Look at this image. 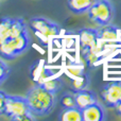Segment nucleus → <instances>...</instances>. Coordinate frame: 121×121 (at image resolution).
I'll return each instance as SVG.
<instances>
[{
	"instance_id": "nucleus-1",
	"label": "nucleus",
	"mask_w": 121,
	"mask_h": 121,
	"mask_svg": "<svg viewBox=\"0 0 121 121\" xmlns=\"http://www.w3.org/2000/svg\"><path fill=\"white\" fill-rule=\"evenodd\" d=\"M25 97L30 111L36 118L49 115L56 104V96L38 84L30 88Z\"/></svg>"
},
{
	"instance_id": "nucleus-2",
	"label": "nucleus",
	"mask_w": 121,
	"mask_h": 121,
	"mask_svg": "<svg viewBox=\"0 0 121 121\" xmlns=\"http://www.w3.org/2000/svg\"><path fill=\"white\" fill-rule=\"evenodd\" d=\"M4 116L14 121H31L36 117L31 113L26 97L8 95Z\"/></svg>"
},
{
	"instance_id": "nucleus-3",
	"label": "nucleus",
	"mask_w": 121,
	"mask_h": 121,
	"mask_svg": "<svg viewBox=\"0 0 121 121\" xmlns=\"http://www.w3.org/2000/svg\"><path fill=\"white\" fill-rule=\"evenodd\" d=\"M87 15L92 22L99 27H103L112 23L115 18L116 10L111 0H95L87 11Z\"/></svg>"
},
{
	"instance_id": "nucleus-4",
	"label": "nucleus",
	"mask_w": 121,
	"mask_h": 121,
	"mask_svg": "<svg viewBox=\"0 0 121 121\" xmlns=\"http://www.w3.org/2000/svg\"><path fill=\"white\" fill-rule=\"evenodd\" d=\"M30 27L35 33L40 34L45 38L56 36L60 33V27L57 23L45 17H33L30 20Z\"/></svg>"
},
{
	"instance_id": "nucleus-5",
	"label": "nucleus",
	"mask_w": 121,
	"mask_h": 121,
	"mask_svg": "<svg viewBox=\"0 0 121 121\" xmlns=\"http://www.w3.org/2000/svg\"><path fill=\"white\" fill-rule=\"evenodd\" d=\"M101 99L107 107L115 108L121 101V82H111L104 85L101 89Z\"/></svg>"
},
{
	"instance_id": "nucleus-6",
	"label": "nucleus",
	"mask_w": 121,
	"mask_h": 121,
	"mask_svg": "<svg viewBox=\"0 0 121 121\" xmlns=\"http://www.w3.org/2000/svg\"><path fill=\"white\" fill-rule=\"evenodd\" d=\"M79 39L80 45L83 52H86L92 47H95L98 42L99 38V30L94 29V28H83L79 31Z\"/></svg>"
},
{
	"instance_id": "nucleus-7",
	"label": "nucleus",
	"mask_w": 121,
	"mask_h": 121,
	"mask_svg": "<svg viewBox=\"0 0 121 121\" xmlns=\"http://www.w3.org/2000/svg\"><path fill=\"white\" fill-rule=\"evenodd\" d=\"M105 118H106L105 108L99 101H96L82 109L83 121H103Z\"/></svg>"
},
{
	"instance_id": "nucleus-8",
	"label": "nucleus",
	"mask_w": 121,
	"mask_h": 121,
	"mask_svg": "<svg viewBox=\"0 0 121 121\" xmlns=\"http://www.w3.org/2000/svg\"><path fill=\"white\" fill-rule=\"evenodd\" d=\"M74 95V100H75V106L79 109H83L86 106L92 104L94 102L98 101L97 95L94 90L88 89V88H84V89L74 90L73 91Z\"/></svg>"
},
{
	"instance_id": "nucleus-9",
	"label": "nucleus",
	"mask_w": 121,
	"mask_h": 121,
	"mask_svg": "<svg viewBox=\"0 0 121 121\" xmlns=\"http://www.w3.org/2000/svg\"><path fill=\"white\" fill-rule=\"evenodd\" d=\"M55 73L51 71L48 67H46L43 62H36L31 67V75L33 80L36 82V84H39L47 80L48 78L53 77Z\"/></svg>"
},
{
	"instance_id": "nucleus-10",
	"label": "nucleus",
	"mask_w": 121,
	"mask_h": 121,
	"mask_svg": "<svg viewBox=\"0 0 121 121\" xmlns=\"http://www.w3.org/2000/svg\"><path fill=\"white\" fill-rule=\"evenodd\" d=\"M99 30V38L102 43H109V42H116L119 37V29L118 27L112 25H106L101 27Z\"/></svg>"
},
{
	"instance_id": "nucleus-11",
	"label": "nucleus",
	"mask_w": 121,
	"mask_h": 121,
	"mask_svg": "<svg viewBox=\"0 0 121 121\" xmlns=\"http://www.w3.org/2000/svg\"><path fill=\"white\" fill-rule=\"evenodd\" d=\"M95 0H67V5L72 13L78 15L87 13Z\"/></svg>"
},
{
	"instance_id": "nucleus-12",
	"label": "nucleus",
	"mask_w": 121,
	"mask_h": 121,
	"mask_svg": "<svg viewBox=\"0 0 121 121\" xmlns=\"http://www.w3.org/2000/svg\"><path fill=\"white\" fill-rule=\"evenodd\" d=\"M0 56L3 60H14L18 56L15 46L13 44V40L11 38L0 43Z\"/></svg>"
},
{
	"instance_id": "nucleus-13",
	"label": "nucleus",
	"mask_w": 121,
	"mask_h": 121,
	"mask_svg": "<svg viewBox=\"0 0 121 121\" xmlns=\"http://www.w3.org/2000/svg\"><path fill=\"white\" fill-rule=\"evenodd\" d=\"M26 33H29V30H28V26L26 21L23 20V18H13L9 38L18 37Z\"/></svg>"
},
{
	"instance_id": "nucleus-14",
	"label": "nucleus",
	"mask_w": 121,
	"mask_h": 121,
	"mask_svg": "<svg viewBox=\"0 0 121 121\" xmlns=\"http://www.w3.org/2000/svg\"><path fill=\"white\" fill-rule=\"evenodd\" d=\"M60 121H83L82 119V111L77 106L70 108H62L59 114Z\"/></svg>"
},
{
	"instance_id": "nucleus-15",
	"label": "nucleus",
	"mask_w": 121,
	"mask_h": 121,
	"mask_svg": "<svg viewBox=\"0 0 121 121\" xmlns=\"http://www.w3.org/2000/svg\"><path fill=\"white\" fill-rule=\"evenodd\" d=\"M13 40V44L15 46V49L17 51V54L21 55L22 53H25L28 49L30 48V44H31V39H30L29 33L22 34V35L18 36L15 38H11Z\"/></svg>"
},
{
	"instance_id": "nucleus-16",
	"label": "nucleus",
	"mask_w": 121,
	"mask_h": 121,
	"mask_svg": "<svg viewBox=\"0 0 121 121\" xmlns=\"http://www.w3.org/2000/svg\"><path fill=\"white\" fill-rule=\"evenodd\" d=\"M38 85H40L42 87H44L45 89L48 90V91H50V92H52V94L56 95L57 92L62 89L63 81L60 79V78H54V75H53V77L48 78V79L45 80L44 82L39 83Z\"/></svg>"
},
{
	"instance_id": "nucleus-17",
	"label": "nucleus",
	"mask_w": 121,
	"mask_h": 121,
	"mask_svg": "<svg viewBox=\"0 0 121 121\" xmlns=\"http://www.w3.org/2000/svg\"><path fill=\"white\" fill-rule=\"evenodd\" d=\"M12 22V17H2V18H0V43L9 39Z\"/></svg>"
},
{
	"instance_id": "nucleus-18",
	"label": "nucleus",
	"mask_w": 121,
	"mask_h": 121,
	"mask_svg": "<svg viewBox=\"0 0 121 121\" xmlns=\"http://www.w3.org/2000/svg\"><path fill=\"white\" fill-rule=\"evenodd\" d=\"M89 83H90V80L86 73H83V74L79 75V77L71 78V85H72L73 91H74V90H80V89L87 88Z\"/></svg>"
},
{
	"instance_id": "nucleus-19",
	"label": "nucleus",
	"mask_w": 121,
	"mask_h": 121,
	"mask_svg": "<svg viewBox=\"0 0 121 121\" xmlns=\"http://www.w3.org/2000/svg\"><path fill=\"white\" fill-rule=\"evenodd\" d=\"M60 105L62 108H70L75 106V100L73 91H66L60 99Z\"/></svg>"
},
{
	"instance_id": "nucleus-20",
	"label": "nucleus",
	"mask_w": 121,
	"mask_h": 121,
	"mask_svg": "<svg viewBox=\"0 0 121 121\" xmlns=\"http://www.w3.org/2000/svg\"><path fill=\"white\" fill-rule=\"evenodd\" d=\"M10 73H11L10 66L2 59H0V85L8 80Z\"/></svg>"
},
{
	"instance_id": "nucleus-21",
	"label": "nucleus",
	"mask_w": 121,
	"mask_h": 121,
	"mask_svg": "<svg viewBox=\"0 0 121 121\" xmlns=\"http://www.w3.org/2000/svg\"><path fill=\"white\" fill-rule=\"evenodd\" d=\"M67 72L68 73H72L71 74V78H74V77H79V75L83 74L85 73L84 71V68L82 65L78 64V65H72V66H69L67 68Z\"/></svg>"
},
{
	"instance_id": "nucleus-22",
	"label": "nucleus",
	"mask_w": 121,
	"mask_h": 121,
	"mask_svg": "<svg viewBox=\"0 0 121 121\" xmlns=\"http://www.w3.org/2000/svg\"><path fill=\"white\" fill-rule=\"evenodd\" d=\"M6 97H8V94L0 90V116L4 115V109H5V104H6Z\"/></svg>"
},
{
	"instance_id": "nucleus-23",
	"label": "nucleus",
	"mask_w": 121,
	"mask_h": 121,
	"mask_svg": "<svg viewBox=\"0 0 121 121\" xmlns=\"http://www.w3.org/2000/svg\"><path fill=\"white\" fill-rule=\"evenodd\" d=\"M115 109H116V112H117V114H118V115H119L120 117H121V101H120L119 103H118L117 105H116Z\"/></svg>"
}]
</instances>
